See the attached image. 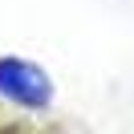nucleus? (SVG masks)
I'll return each instance as SVG.
<instances>
[{"label": "nucleus", "instance_id": "f257e3e1", "mask_svg": "<svg viewBox=\"0 0 134 134\" xmlns=\"http://www.w3.org/2000/svg\"><path fill=\"white\" fill-rule=\"evenodd\" d=\"M0 98L29 106V110H41V106H49L53 85L37 65H29L20 57H0Z\"/></svg>", "mask_w": 134, "mask_h": 134}]
</instances>
